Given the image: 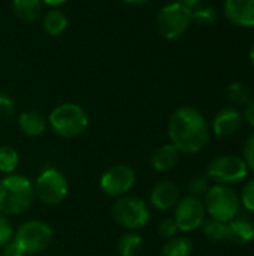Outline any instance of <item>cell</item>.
<instances>
[{
  "mask_svg": "<svg viewBox=\"0 0 254 256\" xmlns=\"http://www.w3.org/2000/svg\"><path fill=\"white\" fill-rule=\"evenodd\" d=\"M210 124L205 116L193 106H180L169 117L168 135L180 153H199L210 141Z\"/></svg>",
  "mask_w": 254,
  "mask_h": 256,
  "instance_id": "obj_1",
  "label": "cell"
},
{
  "mask_svg": "<svg viewBox=\"0 0 254 256\" xmlns=\"http://www.w3.org/2000/svg\"><path fill=\"white\" fill-rule=\"evenodd\" d=\"M33 183L19 174H9L0 178V213L19 216L27 213L34 202Z\"/></svg>",
  "mask_w": 254,
  "mask_h": 256,
  "instance_id": "obj_2",
  "label": "cell"
},
{
  "mask_svg": "<svg viewBox=\"0 0 254 256\" xmlns=\"http://www.w3.org/2000/svg\"><path fill=\"white\" fill-rule=\"evenodd\" d=\"M51 130L60 138H76L88 128V116L82 106L76 104H60L48 117Z\"/></svg>",
  "mask_w": 254,
  "mask_h": 256,
  "instance_id": "obj_3",
  "label": "cell"
},
{
  "mask_svg": "<svg viewBox=\"0 0 254 256\" xmlns=\"http://www.w3.org/2000/svg\"><path fill=\"white\" fill-rule=\"evenodd\" d=\"M112 218L121 228L127 231H139L150 222L151 212L142 198L127 194L115 200L112 206Z\"/></svg>",
  "mask_w": 254,
  "mask_h": 256,
  "instance_id": "obj_4",
  "label": "cell"
},
{
  "mask_svg": "<svg viewBox=\"0 0 254 256\" xmlns=\"http://www.w3.org/2000/svg\"><path fill=\"white\" fill-rule=\"evenodd\" d=\"M240 196L231 186L216 184L205 194V210L211 219L219 222H231L240 212Z\"/></svg>",
  "mask_w": 254,
  "mask_h": 256,
  "instance_id": "obj_5",
  "label": "cell"
},
{
  "mask_svg": "<svg viewBox=\"0 0 254 256\" xmlns=\"http://www.w3.org/2000/svg\"><path fill=\"white\" fill-rule=\"evenodd\" d=\"M13 242L25 255L40 254L52 242V228L42 220H27L16 228Z\"/></svg>",
  "mask_w": 254,
  "mask_h": 256,
  "instance_id": "obj_6",
  "label": "cell"
},
{
  "mask_svg": "<svg viewBox=\"0 0 254 256\" xmlns=\"http://www.w3.org/2000/svg\"><path fill=\"white\" fill-rule=\"evenodd\" d=\"M36 198L46 206H57L63 202L69 194V183L66 176L57 168H45L33 183Z\"/></svg>",
  "mask_w": 254,
  "mask_h": 256,
  "instance_id": "obj_7",
  "label": "cell"
},
{
  "mask_svg": "<svg viewBox=\"0 0 254 256\" xmlns=\"http://www.w3.org/2000/svg\"><path fill=\"white\" fill-rule=\"evenodd\" d=\"M190 24L192 10L178 2L165 4L157 15V30L168 40H174L183 36Z\"/></svg>",
  "mask_w": 254,
  "mask_h": 256,
  "instance_id": "obj_8",
  "label": "cell"
},
{
  "mask_svg": "<svg viewBox=\"0 0 254 256\" xmlns=\"http://www.w3.org/2000/svg\"><path fill=\"white\" fill-rule=\"evenodd\" d=\"M247 174H249V166L246 160L234 154L217 156L210 162L207 168V177L210 178V182L225 186H231L243 182L247 177Z\"/></svg>",
  "mask_w": 254,
  "mask_h": 256,
  "instance_id": "obj_9",
  "label": "cell"
},
{
  "mask_svg": "<svg viewBox=\"0 0 254 256\" xmlns=\"http://www.w3.org/2000/svg\"><path fill=\"white\" fill-rule=\"evenodd\" d=\"M136 183V172L126 164H117L109 166L100 177V190L111 198H120L127 195Z\"/></svg>",
  "mask_w": 254,
  "mask_h": 256,
  "instance_id": "obj_10",
  "label": "cell"
},
{
  "mask_svg": "<svg viewBox=\"0 0 254 256\" xmlns=\"http://www.w3.org/2000/svg\"><path fill=\"white\" fill-rule=\"evenodd\" d=\"M207 210L204 206V201L201 198L187 195L180 198V201L175 206L174 220L178 226V231L181 232H192L202 226L205 222Z\"/></svg>",
  "mask_w": 254,
  "mask_h": 256,
  "instance_id": "obj_11",
  "label": "cell"
},
{
  "mask_svg": "<svg viewBox=\"0 0 254 256\" xmlns=\"http://www.w3.org/2000/svg\"><path fill=\"white\" fill-rule=\"evenodd\" d=\"M225 16L238 27H254V0H225Z\"/></svg>",
  "mask_w": 254,
  "mask_h": 256,
  "instance_id": "obj_12",
  "label": "cell"
},
{
  "mask_svg": "<svg viewBox=\"0 0 254 256\" xmlns=\"http://www.w3.org/2000/svg\"><path fill=\"white\" fill-rule=\"evenodd\" d=\"M180 189L175 183L169 180L159 182L150 192V202L159 212H168L177 206L180 201Z\"/></svg>",
  "mask_w": 254,
  "mask_h": 256,
  "instance_id": "obj_13",
  "label": "cell"
},
{
  "mask_svg": "<svg viewBox=\"0 0 254 256\" xmlns=\"http://www.w3.org/2000/svg\"><path fill=\"white\" fill-rule=\"evenodd\" d=\"M244 117L237 108L220 110L213 120V132L216 136L228 138L237 134L243 126Z\"/></svg>",
  "mask_w": 254,
  "mask_h": 256,
  "instance_id": "obj_14",
  "label": "cell"
},
{
  "mask_svg": "<svg viewBox=\"0 0 254 256\" xmlns=\"http://www.w3.org/2000/svg\"><path fill=\"white\" fill-rule=\"evenodd\" d=\"M254 240V225L249 218L235 216L228 222V242L244 246Z\"/></svg>",
  "mask_w": 254,
  "mask_h": 256,
  "instance_id": "obj_15",
  "label": "cell"
},
{
  "mask_svg": "<svg viewBox=\"0 0 254 256\" xmlns=\"http://www.w3.org/2000/svg\"><path fill=\"white\" fill-rule=\"evenodd\" d=\"M180 154L181 153L174 144H162L151 154V168L157 172H168L172 168H175V165L180 160Z\"/></svg>",
  "mask_w": 254,
  "mask_h": 256,
  "instance_id": "obj_16",
  "label": "cell"
},
{
  "mask_svg": "<svg viewBox=\"0 0 254 256\" xmlns=\"http://www.w3.org/2000/svg\"><path fill=\"white\" fill-rule=\"evenodd\" d=\"M18 126L25 136L34 138V136H40L46 130L48 122L37 111H24L18 117Z\"/></svg>",
  "mask_w": 254,
  "mask_h": 256,
  "instance_id": "obj_17",
  "label": "cell"
},
{
  "mask_svg": "<svg viewBox=\"0 0 254 256\" xmlns=\"http://www.w3.org/2000/svg\"><path fill=\"white\" fill-rule=\"evenodd\" d=\"M12 10L19 20L25 22H33L40 15L42 2L40 0H12Z\"/></svg>",
  "mask_w": 254,
  "mask_h": 256,
  "instance_id": "obj_18",
  "label": "cell"
},
{
  "mask_svg": "<svg viewBox=\"0 0 254 256\" xmlns=\"http://www.w3.org/2000/svg\"><path fill=\"white\" fill-rule=\"evenodd\" d=\"M67 16L57 8L49 9L43 16V30L49 36H60L67 28Z\"/></svg>",
  "mask_w": 254,
  "mask_h": 256,
  "instance_id": "obj_19",
  "label": "cell"
},
{
  "mask_svg": "<svg viewBox=\"0 0 254 256\" xmlns=\"http://www.w3.org/2000/svg\"><path fill=\"white\" fill-rule=\"evenodd\" d=\"M144 249V238L135 231L126 232L117 243V252L120 256H139Z\"/></svg>",
  "mask_w": 254,
  "mask_h": 256,
  "instance_id": "obj_20",
  "label": "cell"
},
{
  "mask_svg": "<svg viewBox=\"0 0 254 256\" xmlns=\"http://www.w3.org/2000/svg\"><path fill=\"white\" fill-rule=\"evenodd\" d=\"M192 254H193L192 240L177 236L169 238L162 249V256H192Z\"/></svg>",
  "mask_w": 254,
  "mask_h": 256,
  "instance_id": "obj_21",
  "label": "cell"
},
{
  "mask_svg": "<svg viewBox=\"0 0 254 256\" xmlns=\"http://www.w3.org/2000/svg\"><path fill=\"white\" fill-rule=\"evenodd\" d=\"M202 232L204 236L211 242H228V224L219 222L214 219H208L202 224Z\"/></svg>",
  "mask_w": 254,
  "mask_h": 256,
  "instance_id": "obj_22",
  "label": "cell"
},
{
  "mask_svg": "<svg viewBox=\"0 0 254 256\" xmlns=\"http://www.w3.org/2000/svg\"><path fill=\"white\" fill-rule=\"evenodd\" d=\"M19 164L18 152L10 146H0V172L4 176L13 174Z\"/></svg>",
  "mask_w": 254,
  "mask_h": 256,
  "instance_id": "obj_23",
  "label": "cell"
},
{
  "mask_svg": "<svg viewBox=\"0 0 254 256\" xmlns=\"http://www.w3.org/2000/svg\"><path fill=\"white\" fill-rule=\"evenodd\" d=\"M228 99L232 105H247L250 102V90L243 82H231L226 88Z\"/></svg>",
  "mask_w": 254,
  "mask_h": 256,
  "instance_id": "obj_24",
  "label": "cell"
},
{
  "mask_svg": "<svg viewBox=\"0 0 254 256\" xmlns=\"http://www.w3.org/2000/svg\"><path fill=\"white\" fill-rule=\"evenodd\" d=\"M216 20H217V12L213 6L199 4L196 9L192 10V22L198 26H210L216 22Z\"/></svg>",
  "mask_w": 254,
  "mask_h": 256,
  "instance_id": "obj_25",
  "label": "cell"
},
{
  "mask_svg": "<svg viewBox=\"0 0 254 256\" xmlns=\"http://www.w3.org/2000/svg\"><path fill=\"white\" fill-rule=\"evenodd\" d=\"M210 188H211V186H210V178L207 177V174H205V176H204V174L195 176V177L189 182V184H187L189 195L196 196V198L204 196V195L208 192Z\"/></svg>",
  "mask_w": 254,
  "mask_h": 256,
  "instance_id": "obj_26",
  "label": "cell"
},
{
  "mask_svg": "<svg viewBox=\"0 0 254 256\" xmlns=\"http://www.w3.org/2000/svg\"><path fill=\"white\" fill-rule=\"evenodd\" d=\"M13 234H15V231H13L10 220L7 219V216L0 213V248L7 244L9 242H12Z\"/></svg>",
  "mask_w": 254,
  "mask_h": 256,
  "instance_id": "obj_27",
  "label": "cell"
},
{
  "mask_svg": "<svg viewBox=\"0 0 254 256\" xmlns=\"http://www.w3.org/2000/svg\"><path fill=\"white\" fill-rule=\"evenodd\" d=\"M240 202L244 206V208H247L249 212H254V178L250 180L244 189L243 194L240 196Z\"/></svg>",
  "mask_w": 254,
  "mask_h": 256,
  "instance_id": "obj_28",
  "label": "cell"
},
{
  "mask_svg": "<svg viewBox=\"0 0 254 256\" xmlns=\"http://www.w3.org/2000/svg\"><path fill=\"white\" fill-rule=\"evenodd\" d=\"M178 232V226L175 224L174 219H163L160 224H159V234L163 237V238H172L175 237Z\"/></svg>",
  "mask_w": 254,
  "mask_h": 256,
  "instance_id": "obj_29",
  "label": "cell"
},
{
  "mask_svg": "<svg viewBox=\"0 0 254 256\" xmlns=\"http://www.w3.org/2000/svg\"><path fill=\"white\" fill-rule=\"evenodd\" d=\"M15 112V102L7 94L0 92V117H10Z\"/></svg>",
  "mask_w": 254,
  "mask_h": 256,
  "instance_id": "obj_30",
  "label": "cell"
},
{
  "mask_svg": "<svg viewBox=\"0 0 254 256\" xmlns=\"http://www.w3.org/2000/svg\"><path fill=\"white\" fill-rule=\"evenodd\" d=\"M249 166V170H252L254 172V132L249 136V140L246 141L244 146V158H243Z\"/></svg>",
  "mask_w": 254,
  "mask_h": 256,
  "instance_id": "obj_31",
  "label": "cell"
},
{
  "mask_svg": "<svg viewBox=\"0 0 254 256\" xmlns=\"http://www.w3.org/2000/svg\"><path fill=\"white\" fill-rule=\"evenodd\" d=\"M0 256H25V254L21 250V248L12 240V242H9L7 244H4L3 248H1V254Z\"/></svg>",
  "mask_w": 254,
  "mask_h": 256,
  "instance_id": "obj_32",
  "label": "cell"
},
{
  "mask_svg": "<svg viewBox=\"0 0 254 256\" xmlns=\"http://www.w3.org/2000/svg\"><path fill=\"white\" fill-rule=\"evenodd\" d=\"M244 120H247V123L254 128V100H250L246 105V111H244Z\"/></svg>",
  "mask_w": 254,
  "mask_h": 256,
  "instance_id": "obj_33",
  "label": "cell"
},
{
  "mask_svg": "<svg viewBox=\"0 0 254 256\" xmlns=\"http://www.w3.org/2000/svg\"><path fill=\"white\" fill-rule=\"evenodd\" d=\"M175 2H178V3H181L183 6H186V8H189L190 10H193V9H196L199 4H201V0H175Z\"/></svg>",
  "mask_w": 254,
  "mask_h": 256,
  "instance_id": "obj_34",
  "label": "cell"
},
{
  "mask_svg": "<svg viewBox=\"0 0 254 256\" xmlns=\"http://www.w3.org/2000/svg\"><path fill=\"white\" fill-rule=\"evenodd\" d=\"M40 2L45 3V4H48V6H51V8H57L60 4H64L67 0H40Z\"/></svg>",
  "mask_w": 254,
  "mask_h": 256,
  "instance_id": "obj_35",
  "label": "cell"
},
{
  "mask_svg": "<svg viewBox=\"0 0 254 256\" xmlns=\"http://www.w3.org/2000/svg\"><path fill=\"white\" fill-rule=\"evenodd\" d=\"M121 2H124V3H127V4H132V6H138V4L147 3L148 0H121Z\"/></svg>",
  "mask_w": 254,
  "mask_h": 256,
  "instance_id": "obj_36",
  "label": "cell"
},
{
  "mask_svg": "<svg viewBox=\"0 0 254 256\" xmlns=\"http://www.w3.org/2000/svg\"><path fill=\"white\" fill-rule=\"evenodd\" d=\"M249 57H250V63L254 69V42L252 44V48H250V52H249Z\"/></svg>",
  "mask_w": 254,
  "mask_h": 256,
  "instance_id": "obj_37",
  "label": "cell"
}]
</instances>
